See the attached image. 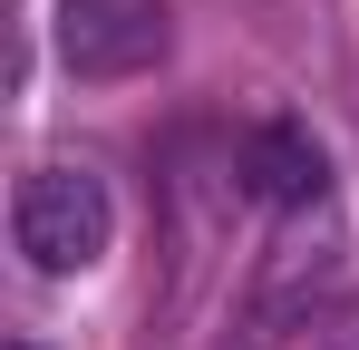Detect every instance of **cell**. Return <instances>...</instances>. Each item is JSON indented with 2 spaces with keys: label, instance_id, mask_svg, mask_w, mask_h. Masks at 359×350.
<instances>
[{
  "label": "cell",
  "instance_id": "2",
  "mask_svg": "<svg viewBox=\"0 0 359 350\" xmlns=\"http://www.w3.org/2000/svg\"><path fill=\"white\" fill-rule=\"evenodd\" d=\"M68 78H136L175 49V10L165 0H59L49 20Z\"/></svg>",
  "mask_w": 359,
  "mask_h": 350
},
{
  "label": "cell",
  "instance_id": "4",
  "mask_svg": "<svg viewBox=\"0 0 359 350\" xmlns=\"http://www.w3.org/2000/svg\"><path fill=\"white\" fill-rule=\"evenodd\" d=\"M10 350H39V341H10Z\"/></svg>",
  "mask_w": 359,
  "mask_h": 350
},
{
  "label": "cell",
  "instance_id": "3",
  "mask_svg": "<svg viewBox=\"0 0 359 350\" xmlns=\"http://www.w3.org/2000/svg\"><path fill=\"white\" fill-rule=\"evenodd\" d=\"M243 185H252L262 205H282V214H311V205L330 195V156H320L311 127H252V136H243Z\"/></svg>",
  "mask_w": 359,
  "mask_h": 350
},
{
  "label": "cell",
  "instance_id": "1",
  "mask_svg": "<svg viewBox=\"0 0 359 350\" xmlns=\"http://www.w3.org/2000/svg\"><path fill=\"white\" fill-rule=\"evenodd\" d=\"M10 243H20L29 273H88L117 243V205H107V185L88 166H39L10 195Z\"/></svg>",
  "mask_w": 359,
  "mask_h": 350
}]
</instances>
